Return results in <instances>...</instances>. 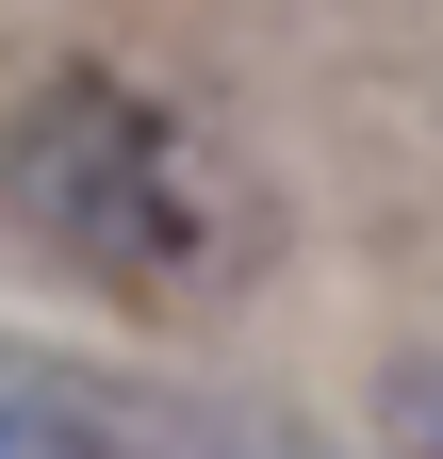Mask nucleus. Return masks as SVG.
Instances as JSON below:
<instances>
[{
  "mask_svg": "<svg viewBox=\"0 0 443 459\" xmlns=\"http://www.w3.org/2000/svg\"><path fill=\"white\" fill-rule=\"evenodd\" d=\"M427 459H443V377H427Z\"/></svg>",
  "mask_w": 443,
  "mask_h": 459,
  "instance_id": "nucleus-3",
  "label": "nucleus"
},
{
  "mask_svg": "<svg viewBox=\"0 0 443 459\" xmlns=\"http://www.w3.org/2000/svg\"><path fill=\"white\" fill-rule=\"evenodd\" d=\"M0 197H17L33 247H66L83 279H132V296H213L230 263V197L181 115H148L132 82H49L0 148Z\"/></svg>",
  "mask_w": 443,
  "mask_h": 459,
  "instance_id": "nucleus-1",
  "label": "nucleus"
},
{
  "mask_svg": "<svg viewBox=\"0 0 443 459\" xmlns=\"http://www.w3.org/2000/svg\"><path fill=\"white\" fill-rule=\"evenodd\" d=\"M0 459H280V443H247L181 377L83 361V344H0Z\"/></svg>",
  "mask_w": 443,
  "mask_h": 459,
  "instance_id": "nucleus-2",
  "label": "nucleus"
}]
</instances>
